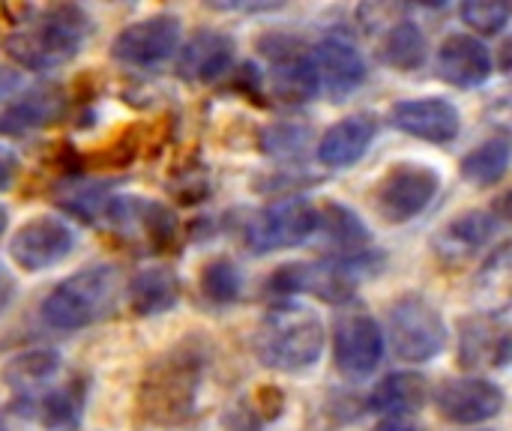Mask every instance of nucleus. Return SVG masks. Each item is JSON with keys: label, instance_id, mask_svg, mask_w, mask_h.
Here are the masks:
<instances>
[{"label": "nucleus", "instance_id": "36", "mask_svg": "<svg viewBox=\"0 0 512 431\" xmlns=\"http://www.w3.org/2000/svg\"><path fill=\"white\" fill-rule=\"evenodd\" d=\"M12 288H15V282H12L9 270L0 264V312L9 306V300H12Z\"/></svg>", "mask_w": 512, "mask_h": 431}, {"label": "nucleus", "instance_id": "31", "mask_svg": "<svg viewBox=\"0 0 512 431\" xmlns=\"http://www.w3.org/2000/svg\"><path fill=\"white\" fill-rule=\"evenodd\" d=\"M201 294L213 306H231L243 294V276L240 267L228 258H213L201 270Z\"/></svg>", "mask_w": 512, "mask_h": 431}, {"label": "nucleus", "instance_id": "2", "mask_svg": "<svg viewBox=\"0 0 512 431\" xmlns=\"http://www.w3.org/2000/svg\"><path fill=\"white\" fill-rule=\"evenodd\" d=\"M93 30L90 15L75 3H54L42 9L30 27L15 30L3 48L12 63L30 72H51L78 57L81 45Z\"/></svg>", "mask_w": 512, "mask_h": 431}, {"label": "nucleus", "instance_id": "14", "mask_svg": "<svg viewBox=\"0 0 512 431\" xmlns=\"http://www.w3.org/2000/svg\"><path fill=\"white\" fill-rule=\"evenodd\" d=\"M504 390L483 378H450L435 390L438 414L459 426H477L495 420L504 411Z\"/></svg>", "mask_w": 512, "mask_h": 431}, {"label": "nucleus", "instance_id": "1", "mask_svg": "<svg viewBox=\"0 0 512 431\" xmlns=\"http://www.w3.org/2000/svg\"><path fill=\"white\" fill-rule=\"evenodd\" d=\"M204 372L207 357L195 342H183L156 357L138 387V414L153 426H183L198 408Z\"/></svg>", "mask_w": 512, "mask_h": 431}, {"label": "nucleus", "instance_id": "23", "mask_svg": "<svg viewBox=\"0 0 512 431\" xmlns=\"http://www.w3.org/2000/svg\"><path fill=\"white\" fill-rule=\"evenodd\" d=\"M501 219L492 210H468L462 216H456L435 240V252L450 261L459 264L465 258H471L474 252H480L495 234H498Z\"/></svg>", "mask_w": 512, "mask_h": 431}, {"label": "nucleus", "instance_id": "37", "mask_svg": "<svg viewBox=\"0 0 512 431\" xmlns=\"http://www.w3.org/2000/svg\"><path fill=\"white\" fill-rule=\"evenodd\" d=\"M375 431H423L420 426H414V423H405V420H384L381 426Z\"/></svg>", "mask_w": 512, "mask_h": 431}, {"label": "nucleus", "instance_id": "38", "mask_svg": "<svg viewBox=\"0 0 512 431\" xmlns=\"http://www.w3.org/2000/svg\"><path fill=\"white\" fill-rule=\"evenodd\" d=\"M6 225H9V216H6V207L0 204V237H3V231H6Z\"/></svg>", "mask_w": 512, "mask_h": 431}, {"label": "nucleus", "instance_id": "11", "mask_svg": "<svg viewBox=\"0 0 512 431\" xmlns=\"http://www.w3.org/2000/svg\"><path fill=\"white\" fill-rule=\"evenodd\" d=\"M336 369L348 378H369L384 360V333L369 312H345L333 333Z\"/></svg>", "mask_w": 512, "mask_h": 431}, {"label": "nucleus", "instance_id": "4", "mask_svg": "<svg viewBox=\"0 0 512 431\" xmlns=\"http://www.w3.org/2000/svg\"><path fill=\"white\" fill-rule=\"evenodd\" d=\"M120 291V270L111 264H96L63 279L42 300V321L51 330H84L114 309Z\"/></svg>", "mask_w": 512, "mask_h": 431}, {"label": "nucleus", "instance_id": "26", "mask_svg": "<svg viewBox=\"0 0 512 431\" xmlns=\"http://www.w3.org/2000/svg\"><path fill=\"white\" fill-rule=\"evenodd\" d=\"M426 402H429V381L423 375H414V372L387 375L369 396V408L375 414H387L390 420L414 414Z\"/></svg>", "mask_w": 512, "mask_h": 431}, {"label": "nucleus", "instance_id": "10", "mask_svg": "<svg viewBox=\"0 0 512 431\" xmlns=\"http://www.w3.org/2000/svg\"><path fill=\"white\" fill-rule=\"evenodd\" d=\"M99 222L126 240H141L153 249L165 246L174 237L177 219L168 207L138 195H108L99 213Z\"/></svg>", "mask_w": 512, "mask_h": 431}, {"label": "nucleus", "instance_id": "40", "mask_svg": "<svg viewBox=\"0 0 512 431\" xmlns=\"http://www.w3.org/2000/svg\"><path fill=\"white\" fill-rule=\"evenodd\" d=\"M477 431H489V429H477Z\"/></svg>", "mask_w": 512, "mask_h": 431}, {"label": "nucleus", "instance_id": "24", "mask_svg": "<svg viewBox=\"0 0 512 431\" xmlns=\"http://www.w3.org/2000/svg\"><path fill=\"white\" fill-rule=\"evenodd\" d=\"M57 372H60V354L57 351L30 348V351L9 357L0 378L18 399H30L36 393H42L57 378Z\"/></svg>", "mask_w": 512, "mask_h": 431}, {"label": "nucleus", "instance_id": "9", "mask_svg": "<svg viewBox=\"0 0 512 431\" xmlns=\"http://www.w3.org/2000/svg\"><path fill=\"white\" fill-rule=\"evenodd\" d=\"M180 48V18L159 12L123 27L111 42V57L123 66L153 69Z\"/></svg>", "mask_w": 512, "mask_h": 431}, {"label": "nucleus", "instance_id": "20", "mask_svg": "<svg viewBox=\"0 0 512 431\" xmlns=\"http://www.w3.org/2000/svg\"><path fill=\"white\" fill-rule=\"evenodd\" d=\"M375 135H378V123L372 114H351V117L333 123L321 135L318 150H315L318 162L327 168H351L369 153Z\"/></svg>", "mask_w": 512, "mask_h": 431}, {"label": "nucleus", "instance_id": "22", "mask_svg": "<svg viewBox=\"0 0 512 431\" xmlns=\"http://www.w3.org/2000/svg\"><path fill=\"white\" fill-rule=\"evenodd\" d=\"M507 360H510V330H507L504 318L480 315V318H468L462 324L459 363L465 369L507 366Z\"/></svg>", "mask_w": 512, "mask_h": 431}, {"label": "nucleus", "instance_id": "16", "mask_svg": "<svg viewBox=\"0 0 512 431\" xmlns=\"http://www.w3.org/2000/svg\"><path fill=\"white\" fill-rule=\"evenodd\" d=\"M234 63V36L225 30H195L177 54V72L183 81L210 84L222 78Z\"/></svg>", "mask_w": 512, "mask_h": 431}, {"label": "nucleus", "instance_id": "28", "mask_svg": "<svg viewBox=\"0 0 512 431\" xmlns=\"http://www.w3.org/2000/svg\"><path fill=\"white\" fill-rule=\"evenodd\" d=\"M378 57L399 72H414L426 63V33L417 21H396L387 27Z\"/></svg>", "mask_w": 512, "mask_h": 431}, {"label": "nucleus", "instance_id": "21", "mask_svg": "<svg viewBox=\"0 0 512 431\" xmlns=\"http://www.w3.org/2000/svg\"><path fill=\"white\" fill-rule=\"evenodd\" d=\"M66 114V96L57 87H36L27 93H18L6 102L0 111V132L3 135H30L51 123H57Z\"/></svg>", "mask_w": 512, "mask_h": 431}, {"label": "nucleus", "instance_id": "5", "mask_svg": "<svg viewBox=\"0 0 512 431\" xmlns=\"http://www.w3.org/2000/svg\"><path fill=\"white\" fill-rule=\"evenodd\" d=\"M369 264H372L369 252L354 255V258H333V261L282 264L267 279V288L273 294H309L324 303H345L354 297L357 282L363 276H372Z\"/></svg>", "mask_w": 512, "mask_h": 431}, {"label": "nucleus", "instance_id": "34", "mask_svg": "<svg viewBox=\"0 0 512 431\" xmlns=\"http://www.w3.org/2000/svg\"><path fill=\"white\" fill-rule=\"evenodd\" d=\"M210 9H219V12H267V9H276V3H210Z\"/></svg>", "mask_w": 512, "mask_h": 431}, {"label": "nucleus", "instance_id": "6", "mask_svg": "<svg viewBox=\"0 0 512 431\" xmlns=\"http://www.w3.org/2000/svg\"><path fill=\"white\" fill-rule=\"evenodd\" d=\"M447 327L441 312L417 294H408L390 309V345L405 363H429L444 351Z\"/></svg>", "mask_w": 512, "mask_h": 431}, {"label": "nucleus", "instance_id": "13", "mask_svg": "<svg viewBox=\"0 0 512 431\" xmlns=\"http://www.w3.org/2000/svg\"><path fill=\"white\" fill-rule=\"evenodd\" d=\"M72 249L75 231L60 216H33L9 240V258L27 273H39L60 264Z\"/></svg>", "mask_w": 512, "mask_h": 431}, {"label": "nucleus", "instance_id": "35", "mask_svg": "<svg viewBox=\"0 0 512 431\" xmlns=\"http://www.w3.org/2000/svg\"><path fill=\"white\" fill-rule=\"evenodd\" d=\"M21 87V78L18 72H9V69H0V99H9L15 96V90Z\"/></svg>", "mask_w": 512, "mask_h": 431}, {"label": "nucleus", "instance_id": "33", "mask_svg": "<svg viewBox=\"0 0 512 431\" xmlns=\"http://www.w3.org/2000/svg\"><path fill=\"white\" fill-rule=\"evenodd\" d=\"M18 174H21V159H18V153H15L12 147L0 144V192L9 189V186L18 180Z\"/></svg>", "mask_w": 512, "mask_h": 431}, {"label": "nucleus", "instance_id": "30", "mask_svg": "<svg viewBox=\"0 0 512 431\" xmlns=\"http://www.w3.org/2000/svg\"><path fill=\"white\" fill-rule=\"evenodd\" d=\"M312 132L303 123H273L261 132V150L279 162H297L306 156Z\"/></svg>", "mask_w": 512, "mask_h": 431}, {"label": "nucleus", "instance_id": "19", "mask_svg": "<svg viewBox=\"0 0 512 431\" xmlns=\"http://www.w3.org/2000/svg\"><path fill=\"white\" fill-rule=\"evenodd\" d=\"M15 411L24 414L27 420H36L42 429L75 431L84 417V384L72 378L54 390H42L30 399H18Z\"/></svg>", "mask_w": 512, "mask_h": 431}, {"label": "nucleus", "instance_id": "12", "mask_svg": "<svg viewBox=\"0 0 512 431\" xmlns=\"http://www.w3.org/2000/svg\"><path fill=\"white\" fill-rule=\"evenodd\" d=\"M261 54L270 60V81H273V93L282 102L300 105L318 96V78L312 69V57L309 51L282 33H270L258 42Z\"/></svg>", "mask_w": 512, "mask_h": 431}, {"label": "nucleus", "instance_id": "17", "mask_svg": "<svg viewBox=\"0 0 512 431\" xmlns=\"http://www.w3.org/2000/svg\"><path fill=\"white\" fill-rule=\"evenodd\" d=\"M393 126L411 138H423L432 144H447L459 135L462 117L450 99L429 96V99H408L393 108Z\"/></svg>", "mask_w": 512, "mask_h": 431}, {"label": "nucleus", "instance_id": "25", "mask_svg": "<svg viewBox=\"0 0 512 431\" xmlns=\"http://www.w3.org/2000/svg\"><path fill=\"white\" fill-rule=\"evenodd\" d=\"M180 300V279L174 270L153 264L144 267L141 273L132 276L129 282V306L135 315L147 318V315H162L168 312L174 303Z\"/></svg>", "mask_w": 512, "mask_h": 431}, {"label": "nucleus", "instance_id": "29", "mask_svg": "<svg viewBox=\"0 0 512 431\" xmlns=\"http://www.w3.org/2000/svg\"><path fill=\"white\" fill-rule=\"evenodd\" d=\"M507 168H510V141L507 138H489L462 159V177L480 189L498 186L507 177Z\"/></svg>", "mask_w": 512, "mask_h": 431}, {"label": "nucleus", "instance_id": "3", "mask_svg": "<svg viewBox=\"0 0 512 431\" xmlns=\"http://www.w3.org/2000/svg\"><path fill=\"white\" fill-rule=\"evenodd\" d=\"M324 351L321 318L297 303L273 306L255 330V357L261 366L285 375L312 369Z\"/></svg>", "mask_w": 512, "mask_h": 431}, {"label": "nucleus", "instance_id": "15", "mask_svg": "<svg viewBox=\"0 0 512 431\" xmlns=\"http://www.w3.org/2000/svg\"><path fill=\"white\" fill-rule=\"evenodd\" d=\"M309 57H312V69L318 78V90L324 87L327 96L336 102L351 96L357 87H363V81L369 75L360 48H354L351 42H345L339 36L321 39Z\"/></svg>", "mask_w": 512, "mask_h": 431}, {"label": "nucleus", "instance_id": "18", "mask_svg": "<svg viewBox=\"0 0 512 431\" xmlns=\"http://www.w3.org/2000/svg\"><path fill=\"white\" fill-rule=\"evenodd\" d=\"M435 66H438V75L447 84H453L459 90H471V87H480V84L489 81L492 54L477 36L453 33V36H447L441 42Z\"/></svg>", "mask_w": 512, "mask_h": 431}, {"label": "nucleus", "instance_id": "32", "mask_svg": "<svg viewBox=\"0 0 512 431\" xmlns=\"http://www.w3.org/2000/svg\"><path fill=\"white\" fill-rule=\"evenodd\" d=\"M459 15L471 30H477L483 36H498L510 24L512 6L507 0H468V3H462Z\"/></svg>", "mask_w": 512, "mask_h": 431}, {"label": "nucleus", "instance_id": "8", "mask_svg": "<svg viewBox=\"0 0 512 431\" xmlns=\"http://www.w3.org/2000/svg\"><path fill=\"white\" fill-rule=\"evenodd\" d=\"M438 189H441V177L435 168L420 165V162H402V165H393L378 183L375 207L387 222L402 225L420 216L435 201Z\"/></svg>", "mask_w": 512, "mask_h": 431}, {"label": "nucleus", "instance_id": "27", "mask_svg": "<svg viewBox=\"0 0 512 431\" xmlns=\"http://www.w3.org/2000/svg\"><path fill=\"white\" fill-rule=\"evenodd\" d=\"M315 234H324L327 246L336 249L339 258L363 255L369 249V240H372V231L363 225V219L342 204H324L318 210V231Z\"/></svg>", "mask_w": 512, "mask_h": 431}, {"label": "nucleus", "instance_id": "39", "mask_svg": "<svg viewBox=\"0 0 512 431\" xmlns=\"http://www.w3.org/2000/svg\"><path fill=\"white\" fill-rule=\"evenodd\" d=\"M0 431H3V420H0Z\"/></svg>", "mask_w": 512, "mask_h": 431}, {"label": "nucleus", "instance_id": "7", "mask_svg": "<svg viewBox=\"0 0 512 431\" xmlns=\"http://www.w3.org/2000/svg\"><path fill=\"white\" fill-rule=\"evenodd\" d=\"M318 231V207L309 204L306 198H282L246 222V246L252 252H279V249H294L315 237Z\"/></svg>", "mask_w": 512, "mask_h": 431}]
</instances>
